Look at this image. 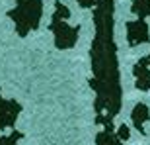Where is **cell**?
Returning a JSON list of instances; mask_svg holds the SVG:
<instances>
[{
	"instance_id": "10",
	"label": "cell",
	"mask_w": 150,
	"mask_h": 145,
	"mask_svg": "<svg viewBox=\"0 0 150 145\" xmlns=\"http://www.w3.org/2000/svg\"><path fill=\"white\" fill-rule=\"evenodd\" d=\"M100 2V0H78V4L82 6V8H92V6H96Z\"/></svg>"
},
{
	"instance_id": "2",
	"label": "cell",
	"mask_w": 150,
	"mask_h": 145,
	"mask_svg": "<svg viewBox=\"0 0 150 145\" xmlns=\"http://www.w3.org/2000/svg\"><path fill=\"white\" fill-rule=\"evenodd\" d=\"M70 10L64 4L57 2L55 4V14H53V22H51V32L55 35V45L59 49H72L76 45L80 28L68 24Z\"/></svg>"
},
{
	"instance_id": "6",
	"label": "cell",
	"mask_w": 150,
	"mask_h": 145,
	"mask_svg": "<svg viewBox=\"0 0 150 145\" xmlns=\"http://www.w3.org/2000/svg\"><path fill=\"white\" fill-rule=\"evenodd\" d=\"M131 120H133V126L139 129L142 135L148 134V128L146 123L150 122V108L146 104H137L133 108V114H131Z\"/></svg>"
},
{
	"instance_id": "7",
	"label": "cell",
	"mask_w": 150,
	"mask_h": 145,
	"mask_svg": "<svg viewBox=\"0 0 150 145\" xmlns=\"http://www.w3.org/2000/svg\"><path fill=\"white\" fill-rule=\"evenodd\" d=\"M131 10L139 18H150V0H133Z\"/></svg>"
},
{
	"instance_id": "4",
	"label": "cell",
	"mask_w": 150,
	"mask_h": 145,
	"mask_svg": "<svg viewBox=\"0 0 150 145\" xmlns=\"http://www.w3.org/2000/svg\"><path fill=\"white\" fill-rule=\"evenodd\" d=\"M22 106L14 100H4L0 96V131L4 129L14 128V123L18 120V114H20Z\"/></svg>"
},
{
	"instance_id": "8",
	"label": "cell",
	"mask_w": 150,
	"mask_h": 145,
	"mask_svg": "<svg viewBox=\"0 0 150 145\" xmlns=\"http://www.w3.org/2000/svg\"><path fill=\"white\" fill-rule=\"evenodd\" d=\"M22 137H23V134H20V131H14V134H10L8 137L0 135V145H16Z\"/></svg>"
},
{
	"instance_id": "3",
	"label": "cell",
	"mask_w": 150,
	"mask_h": 145,
	"mask_svg": "<svg viewBox=\"0 0 150 145\" xmlns=\"http://www.w3.org/2000/svg\"><path fill=\"white\" fill-rule=\"evenodd\" d=\"M125 28H127V41L131 47H137V45L150 41V26L144 18L131 20V22L125 24Z\"/></svg>"
},
{
	"instance_id": "5",
	"label": "cell",
	"mask_w": 150,
	"mask_h": 145,
	"mask_svg": "<svg viewBox=\"0 0 150 145\" xmlns=\"http://www.w3.org/2000/svg\"><path fill=\"white\" fill-rule=\"evenodd\" d=\"M134 77H137V88L144 92L150 90V53L134 65Z\"/></svg>"
},
{
	"instance_id": "9",
	"label": "cell",
	"mask_w": 150,
	"mask_h": 145,
	"mask_svg": "<svg viewBox=\"0 0 150 145\" xmlns=\"http://www.w3.org/2000/svg\"><path fill=\"white\" fill-rule=\"evenodd\" d=\"M117 135H119V139H129V135H131V131H129L127 126H119V131H117Z\"/></svg>"
},
{
	"instance_id": "1",
	"label": "cell",
	"mask_w": 150,
	"mask_h": 145,
	"mask_svg": "<svg viewBox=\"0 0 150 145\" xmlns=\"http://www.w3.org/2000/svg\"><path fill=\"white\" fill-rule=\"evenodd\" d=\"M8 16L14 20L18 35H28L29 32L39 28L41 16H43V2L41 0H16V6L8 12Z\"/></svg>"
}]
</instances>
